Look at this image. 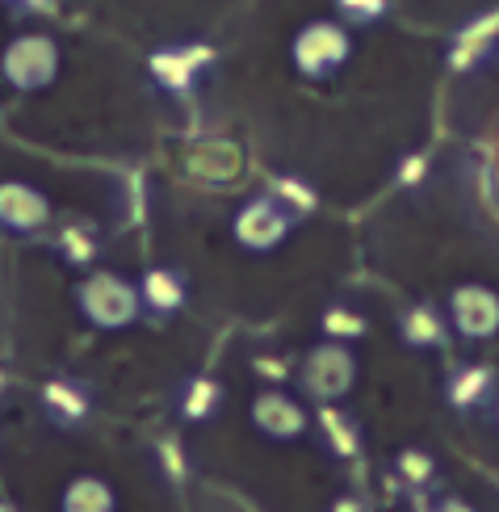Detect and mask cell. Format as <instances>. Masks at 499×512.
Returning a JSON list of instances; mask_svg holds the SVG:
<instances>
[{
	"mask_svg": "<svg viewBox=\"0 0 499 512\" xmlns=\"http://www.w3.org/2000/svg\"><path fill=\"white\" fill-rule=\"evenodd\" d=\"M76 307L93 328L118 332V328H130L139 319L143 298H139V286L126 282V277L93 273V277H84V282L76 286Z\"/></svg>",
	"mask_w": 499,
	"mask_h": 512,
	"instance_id": "cell-1",
	"label": "cell"
},
{
	"mask_svg": "<svg viewBox=\"0 0 499 512\" xmlns=\"http://www.w3.org/2000/svg\"><path fill=\"white\" fill-rule=\"evenodd\" d=\"M357 382V357L340 340H323L302 361V391L319 403H340Z\"/></svg>",
	"mask_w": 499,
	"mask_h": 512,
	"instance_id": "cell-2",
	"label": "cell"
},
{
	"mask_svg": "<svg viewBox=\"0 0 499 512\" xmlns=\"http://www.w3.org/2000/svg\"><path fill=\"white\" fill-rule=\"evenodd\" d=\"M294 219L298 215L290 206H281L273 194H260L240 210V215H235L231 231L248 252H273L294 231Z\"/></svg>",
	"mask_w": 499,
	"mask_h": 512,
	"instance_id": "cell-3",
	"label": "cell"
},
{
	"mask_svg": "<svg viewBox=\"0 0 499 512\" xmlns=\"http://www.w3.org/2000/svg\"><path fill=\"white\" fill-rule=\"evenodd\" d=\"M47 219H51V202L42 189L26 181H0V227L26 236V231H38Z\"/></svg>",
	"mask_w": 499,
	"mask_h": 512,
	"instance_id": "cell-4",
	"label": "cell"
},
{
	"mask_svg": "<svg viewBox=\"0 0 499 512\" xmlns=\"http://www.w3.org/2000/svg\"><path fill=\"white\" fill-rule=\"evenodd\" d=\"M252 424L269 441H294L307 433V412H302V403L290 399L286 391H260L252 399Z\"/></svg>",
	"mask_w": 499,
	"mask_h": 512,
	"instance_id": "cell-5",
	"label": "cell"
},
{
	"mask_svg": "<svg viewBox=\"0 0 499 512\" xmlns=\"http://www.w3.org/2000/svg\"><path fill=\"white\" fill-rule=\"evenodd\" d=\"M55 42L47 38H21L9 47L5 55V76L17 84V89H42V84H51L55 76Z\"/></svg>",
	"mask_w": 499,
	"mask_h": 512,
	"instance_id": "cell-6",
	"label": "cell"
},
{
	"mask_svg": "<svg viewBox=\"0 0 499 512\" xmlns=\"http://www.w3.org/2000/svg\"><path fill=\"white\" fill-rule=\"evenodd\" d=\"M453 324L466 336H491L499 328V298L487 286H462L453 294Z\"/></svg>",
	"mask_w": 499,
	"mask_h": 512,
	"instance_id": "cell-7",
	"label": "cell"
},
{
	"mask_svg": "<svg viewBox=\"0 0 499 512\" xmlns=\"http://www.w3.org/2000/svg\"><path fill=\"white\" fill-rule=\"evenodd\" d=\"M139 298H143V307H147V311L172 315V311H181V307H185L189 282H185L177 269H147V273L139 277Z\"/></svg>",
	"mask_w": 499,
	"mask_h": 512,
	"instance_id": "cell-8",
	"label": "cell"
},
{
	"mask_svg": "<svg viewBox=\"0 0 499 512\" xmlns=\"http://www.w3.org/2000/svg\"><path fill=\"white\" fill-rule=\"evenodd\" d=\"M114 508H118L114 487L97 475H76L63 487V500H59V512H114Z\"/></svg>",
	"mask_w": 499,
	"mask_h": 512,
	"instance_id": "cell-9",
	"label": "cell"
},
{
	"mask_svg": "<svg viewBox=\"0 0 499 512\" xmlns=\"http://www.w3.org/2000/svg\"><path fill=\"white\" fill-rule=\"evenodd\" d=\"M344 59V38L328 26H319L311 34H302L298 38V63L307 68L311 76H323V72H332L336 63Z\"/></svg>",
	"mask_w": 499,
	"mask_h": 512,
	"instance_id": "cell-10",
	"label": "cell"
},
{
	"mask_svg": "<svg viewBox=\"0 0 499 512\" xmlns=\"http://www.w3.org/2000/svg\"><path fill=\"white\" fill-rule=\"evenodd\" d=\"M42 403H47V412L55 416V424H80L84 416H89V395H84V387L80 382H72V378H55V382H47L42 387Z\"/></svg>",
	"mask_w": 499,
	"mask_h": 512,
	"instance_id": "cell-11",
	"label": "cell"
},
{
	"mask_svg": "<svg viewBox=\"0 0 499 512\" xmlns=\"http://www.w3.org/2000/svg\"><path fill=\"white\" fill-rule=\"evenodd\" d=\"M219 408H223V387L214 378H189L185 382V391H181V416L189 424L210 420Z\"/></svg>",
	"mask_w": 499,
	"mask_h": 512,
	"instance_id": "cell-12",
	"label": "cell"
},
{
	"mask_svg": "<svg viewBox=\"0 0 499 512\" xmlns=\"http://www.w3.org/2000/svg\"><path fill=\"white\" fill-rule=\"evenodd\" d=\"M319 429H323V437H328L336 458H353L361 450V437L353 429V420L344 416L340 408H332V403H323V408H319Z\"/></svg>",
	"mask_w": 499,
	"mask_h": 512,
	"instance_id": "cell-13",
	"label": "cell"
},
{
	"mask_svg": "<svg viewBox=\"0 0 499 512\" xmlns=\"http://www.w3.org/2000/svg\"><path fill=\"white\" fill-rule=\"evenodd\" d=\"M403 340L416 349H428V345H441L445 340V328H441V315L432 307H411L403 315Z\"/></svg>",
	"mask_w": 499,
	"mask_h": 512,
	"instance_id": "cell-14",
	"label": "cell"
},
{
	"mask_svg": "<svg viewBox=\"0 0 499 512\" xmlns=\"http://www.w3.org/2000/svg\"><path fill=\"white\" fill-rule=\"evenodd\" d=\"M491 387V374L487 370H462L458 378H449V399L458 403V408H470L474 399Z\"/></svg>",
	"mask_w": 499,
	"mask_h": 512,
	"instance_id": "cell-15",
	"label": "cell"
},
{
	"mask_svg": "<svg viewBox=\"0 0 499 512\" xmlns=\"http://www.w3.org/2000/svg\"><path fill=\"white\" fill-rule=\"evenodd\" d=\"M323 332L344 345V340H353V336L365 332V319L357 311H349V307H328V311H323Z\"/></svg>",
	"mask_w": 499,
	"mask_h": 512,
	"instance_id": "cell-16",
	"label": "cell"
},
{
	"mask_svg": "<svg viewBox=\"0 0 499 512\" xmlns=\"http://www.w3.org/2000/svg\"><path fill=\"white\" fill-rule=\"evenodd\" d=\"M93 252H97V248H93L89 236L80 240V227H72L68 236H63V256H68L72 265H89V261H93Z\"/></svg>",
	"mask_w": 499,
	"mask_h": 512,
	"instance_id": "cell-17",
	"label": "cell"
},
{
	"mask_svg": "<svg viewBox=\"0 0 499 512\" xmlns=\"http://www.w3.org/2000/svg\"><path fill=\"white\" fill-rule=\"evenodd\" d=\"M0 512H21L17 504H9V500H0Z\"/></svg>",
	"mask_w": 499,
	"mask_h": 512,
	"instance_id": "cell-18",
	"label": "cell"
}]
</instances>
